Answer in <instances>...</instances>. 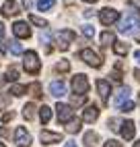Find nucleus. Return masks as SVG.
<instances>
[{
	"instance_id": "nucleus-32",
	"label": "nucleus",
	"mask_w": 140,
	"mask_h": 147,
	"mask_svg": "<svg viewBox=\"0 0 140 147\" xmlns=\"http://www.w3.org/2000/svg\"><path fill=\"white\" fill-rule=\"evenodd\" d=\"M8 102H11V97H8V95H2V93H0V108L8 106Z\"/></svg>"
},
{
	"instance_id": "nucleus-35",
	"label": "nucleus",
	"mask_w": 140,
	"mask_h": 147,
	"mask_svg": "<svg viewBox=\"0 0 140 147\" xmlns=\"http://www.w3.org/2000/svg\"><path fill=\"white\" fill-rule=\"evenodd\" d=\"M6 44H8V42H4V40H0V52H2V54H4V52L8 50V46H6Z\"/></svg>"
},
{
	"instance_id": "nucleus-18",
	"label": "nucleus",
	"mask_w": 140,
	"mask_h": 147,
	"mask_svg": "<svg viewBox=\"0 0 140 147\" xmlns=\"http://www.w3.org/2000/svg\"><path fill=\"white\" fill-rule=\"evenodd\" d=\"M23 116H25L27 120H33V116H35V104H33V102L25 104V108H23Z\"/></svg>"
},
{
	"instance_id": "nucleus-11",
	"label": "nucleus",
	"mask_w": 140,
	"mask_h": 147,
	"mask_svg": "<svg viewBox=\"0 0 140 147\" xmlns=\"http://www.w3.org/2000/svg\"><path fill=\"white\" fill-rule=\"evenodd\" d=\"M97 91H99V97H101L103 102H107L109 93H111V85H109L105 79H99L97 81Z\"/></svg>"
},
{
	"instance_id": "nucleus-42",
	"label": "nucleus",
	"mask_w": 140,
	"mask_h": 147,
	"mask_svg": "<svg viewBox=\"0 0 140 147\" xmlns=\"http://www.w3.org/2000/svg\"><path fill=\"white\" fill-rule=\"evenodd\" d=\"M4 81H6V79H4V75H0V87L4 85Z\"/></svg>"
},
{
	"instance_id": "nucleus-28",
	"label": "nucleus",
	"mask_w": 140,
	"mask_h": 147,
	"mask_svg": "<svg viewBox=\"0 0 140 147\" xmlns=\"http://www.w3.org/2000/svg\"><path fill=\"white\" fill-rule=\"evenodd\" d=\"M119 110L122 112H132L134 110V102H124L122 106H119Z\"/></svg>"
},
{
	"instance_id": "nucleus-34",
	"label": "nucleus",
	"mask_w": 140,
	"mask_h": 147,
	"mask_svg": "<svg viewBox=\"0 0 140 147\" xmlns=\"http://www.w3.org/2000/svg\"><path fill=\"white\" fill-rule=\"evenodd\" d=\"M103 147H122V143H117V141H113V139H111V141H107Z\"/></svg>"
},
{
	"instance_id": "nucleus-33",
	"label": "nucleus",
	"mask_w": 140,
	"mask_h": 147,
	"mask_svg": "<svg viewBox=\"0 0 140 147\" xmlns=\"http://www.w3.org/2000/svg\"><path fill=\"white\" fill-rule=\"evenodd\" d=\"M33 91H35V97H41V85L35 83V85H33Z\"/></svg>"
},
{
	"instance_id": "nucleus-10",
	"label": "nucleus",
	"mask_w": 140,
	"mask_h": 147,
	"mask_svg": "<svg viewBox=\"0 0 140 147\" xmlns=\"http://www.w3.org/2000/svg\"><path fill=\"white\" fill-rule=\"evenodd\" d=\"M39 139H41L43 145H52V143H60L62 141V135L60 133H49V131H43L39 135Z\"/></svg>"
},
{
	"instance_id": "nucleus-14",
	"label": "nucleus",
	"mask_w": 140,
	"mask_h": 147,
	"mask_svg": "<svg viewBox=\"0 0 140 147\" xmlns=\"http://www.w3.org/2000/svg\"><path fill=\"white\" fill-rule=\"evenodd\" d=\"M17 11H19V4L15 2V0H6V2L2 4V11H0V13H2L4 17H13Z\"/></svg>"
},
{
	"instance_id": "nucleus-16",
	"label": "nucleus",
	"mask_w": 140,
	"mask_h": 147,
	"mask_svg": "<svg viewBox=\"0 0 140 147\" xmlns=\"http://www.w3.org/2000/svg\"><path fill=\"white\" fill-rule=\"evenodd\" d=\"M130 97V87H122V89L117 91V95H115V100H113V104L115 106H122L126 100Z\"/></svg>"
},
{
	"instance_id": "nucleus-2",
	"label": "nucleus",
	"mask_w": 140,
	"mask_h": 147,
	"mask_svg": "<svg viewBox=\"0 0 140 147\" xmlns=\"http://www.w3.org/2000/svg\"><path fill=\"white\" fill-rule=\"evenodd\" d=\"M136 27H140V17L136 13H128V17L119 23V31L122 33H134Z\"/></svg>"
},
{
	"instance_id": "nucleus-19",
	"label": "nucleus",
	"mask_w": 140,
	"mask_h": 147,
	"mask_svg": "<svg viewBox=\"0 0 140 147\" xmlns=\"http://www.w3.org/2000/svg\"><path fill=\"white\" fill-rule=\"evenodd\" d=\"M128 44H124V42H113V52L115 54H119V56H126L128 54Z\"/></svg>"
},
{
	"instance_id": "nucleus-6",
	"label": "nucleus",
	"mask_w": 140,
	"mask_h": 147,
	"mask_svg": "<svg viewBox=\"0 0 140 147\" xmlns=\"http://www.w3.org/2000/svg\"><path fill=\"white\" fill-rule=\"evenodd\" d=\"M99 19H101V23L103 25H111V23H115L117 19H119V13L115 11V8H101V13H99Z\"/></svg>"
},
{
	"instance_id": "nucleus-27",
	"label": "nucleus",
	"mask_w": 140,
	"mask_h": 147,
	"mask_svg": "<svg viewBox=\"0 0 140 147\" xmlns=\"http://www.w3.org/2000/svg\"><path fill=\"white\" fill-rule=\"evenodd\" d=\"M8 44H11V52L13 54H21L23 52V46L19 44V42H8Z\"/></svg>"
},
{
	"instance_id": "nucleus-23",
	"label": "nucleus",
	"mask_w": 140,
	"mask_h": 147,
	"mask_svg": "<svg viewBox=\"0 0 140 147\" xmlns=\"http://www.w3.org/2000/svg\"><path fill=\"white\" fill-rule=\"evenodd\" d=\"M56 4V0H37V8L39 11H49Z\"/></svg>"
},
{
	"instance_id": "nucleus-4",
	"label": "nucleus",
	"mask_w": 140,
	"mask_h": 147,
	"mask_svg": "<svg viewBox=\"0 0 140 147\" xmlns=\"http://www.w3.org/2000/svg\"><path fill=\"white\" fill-rule=\"evenodd\" d=\"M81 58H83L89 66H93V68H99V66L103 64V60L91 50V48H85V50H81Z\"/></svg>"
},
{
	"instance_id": "nucleus-20",
	"label": "nucleus",
	"mask_w": 140,
	"mask_h": 147,
	"mask_svg": "<svg viewBox=\"0 0 140 147\" xmlns=\"http://www.w3.org/2000/svg\"><path fill=\"white\" fill-rule=\"evenodd\" d=\"M66 124H68L66 126L68 133H78V131H81V120H78V118H70Z\"/></svg>"
},
{
	"instance_id": "nucleus-38",
	"label": "nucleus",
	"mask_w": 140,
	"mask_h": 147,
	"mask_svg": "<svg viewBox=\"0 0 140 147\" xmlns=\"http://www.w3.org/2000/svg\"><path fill=\"white\" fill-rule=\"evenodd\" d=\"M49 40H52V35H49V33H43V35H41V42H43V44L49 42Z\"/></svg>"
},
{
	"instance_id": "nucleus-17",
	"label": "nucleus",
	"mask_w": 140,
	"mask_h": 147,
	"mask_svg": "<svg viewBox=\"0 0 140 147\" xmlns=\"http://www.w3.org/2000/svg\"><path fill=\"white\" fill-rule=\"evenodd\" d=\"M49 118H52V108L41 106V108H39V120L45 124V122H49Z\"/></svg>"
},
{
	"instance_id": "nucleus-25",
	"label": "nucleus",
	"mask_w": 140,
	"mask_h": 147,
	"mask_svg": "<svg viewBox=\"0 0 140 147\" xmlns=\"http://www.w3.org/2000/svg\"><path fill=\"white\" fill-rule=\"evenodd\" d=\"M25 91H27V85H13V89H11V93H13L15 97L25 95Z\"/></svg>"
},
{
	"instance_id": "nucleus-31",
	"label": "nucleus",
	"mask_w": 140,
	"mask_h": 147,
	"mask_svg": "<svg viewBox=\"0 0 140 147\" xmlns=\"http://www.w3.org/2000/svg\"><path fill=\"white\" fill-rule=\"evenodd\" d=\"M87 102V95H74L72 97V104H85Z\"/></svg>"
},
{
	"instance_id": "nucleus-8",
	"label": "nucleus",
	"mask_w": 140,
	"mask_h": 147,
	"mask_svg": "<svg viewBox=\"0 0 140 147\" xmlns=\"http://www.w3.org/2000/svg\"><path fill=\"white\" fill-rule=\"evenodd\" d=\"M13 33L17 37H21V40H25V37H31V27H29L25 21H17L13 25Z\"/></svg>"
},
{
	"instance_id": "nucleus-43",
	"label": "nucleus",
	"mask_w": 140,
	"mask_h": 147,
	"mask_svg": "<svg viewBox=\"0 0 140 147\" xmlns=\"http://www.w3.org/2000/svg\"><path fill=\"white\" fill-rule=\"evenodd\" d=\"M0 135H4V126H0Z\"/></svg>"
},
{
	"instance_id": "nucleus-7",
	"label": "nucleus",
	"mask_w": 140,
	"mask_h": 147,
	"mask_svg": "<svg viewBox=\"0 0 140 147\" xmlns=\"http://www.w3.org/2000/svg\"><path fill=\"white\" fill-rule=\"evenodd\" d=\"M56 40H58V48H60V50H66L68 44L74 40V33L70 31V29H62V31L56 33Z\"/></svg>"
},
{
	"instance_id": "nucleus-24",
	"label": "nucleus",
	"mask_w": 140,
	"mask_h": 147,
	"mask_svg": "<svg viewBox=\"0 0 140 147\" xmlns=\"http://www.w3.org/2000/svg\"><path fill=\"white\" fill-rule=\"evenodd\" d=\"M4 79H6V81H17V79H19V71H17V66H11V68H8L6 75H4Z\"/></svg>"
},
{
	"instance_id": "nucleus-15",
	"label": "nucleus",
	"mask_w": 140,
	"mask_h": 147,
	"mask_svg": "<svg viewBox=\"0 0 140 147\" xmlns=\"http://www.w3.org/2000/svg\"><path fill=\"white\" fill-rule=\"evenodd\" d=\"M49 93L56 95V97H62L66 93V85L62 81H54V83H49Z\"/></svg>"
},
{
	"instance_id": "nucleus-37",
	"label": "nucleus",
	"mask_w": 140,
	"mask_h": 147,
	"mask_svg": "<svg viewBox=\"0 0 140 147\" xmlns=\"http://www.w3.org/2000/svg\"><path fill=\"white\" fill-rule=\"evenodd\" d=\"M11 118H13V112H8V114H4V116H2V122H8Z\"/></svg>"
},
{
	"instance_id": "nucleus-40",
	"label": "nucleus",
	"mask_w": 140,
	"mask_h": 147,
	"mask_svg": "<svg viewBox=\"0 0 140 147\" xmlns=\"http://www.w3.org/2000/svg\"><path fill=\"white\" fill-rule=\"evenodd\" d=\"M64 147H76V143H74V141H68V143H66Z\"/></svg>"
},
{
	"instance_id": "nucleus-3",
	"label": "nucleus",
	"mask_w": 140,
	"mask_h": 147,
	"mask_svg": "<svg viewBox=\"0 0 140 147\" xmlns=\"http://www.w3.org/2000/svg\"><path fill=\"white\" fill-rule=\"evenodd\" d=\"M72 89L76 95H87L89 91V79L87 75H74L72 77Z\"/></svg>"
},
{
	"instance_id": "nucleus-44",
	"label": "nucleus",
	"mask_w": 140,
	"mask_h": 147,
	"mask_svg": "<svg viewBox=\"0 0 140 147\" xmlns=\"http://www.w3.org/2000/svg\"><path fill=\"white\" fill-rule=\"evenodd\" d=\"M134 147H140V141H136V143H134Z\"/></svg>"
},
{
	"instance_id": "nucleus-30",
	"label": "nucleus",
	"mask_w": 140,
	"mask_h": 147,
	"mask_svg": "<svg viewBox=\"0 0 140 147\" xmlns=\"http://www.w3.org/2000/svg\"><path fill=\"white\" fill-rule=\"evenodd\" d=\"M95 141H97V133H87V135H85V143L91 145V143H95Z\"/></svg>"
},
{
	"instance_id": "nucleus-45",
	"label": "nucleus",
	"mask_w": 140,
	"mask_h": 147,
	"mask_svg": "<svg viewBox=\"0 0 140 147\" xmlns=\"http://www.w3.org/2000/svg\"><path fill=\"white\" fill-rule=\"evenodd\" d=\"M85 2H97V0H85Z\"/></svg>"
},
{
	"instance_id": "nucleus-21",
	"label": "nucleus",
	"mask_w": 140,
	"mask_h": 147,
	"mask_svg": "<svg viewBox=\"0 0 140 147\" xmlns=\"http://www.w3.org/2000/svg\"><path fill=\"white\" fill-rule=\"evenodd\" d=\"M99 40H101V46H109V44H113V42H115V35H113L111 31H103Z\"/></svg>"
},
{
	"instance_id": "nucleus-36",
	"label": "nucleus",
	"mask_w": 140,
	"mask_h": 147,
	"mask_svg": "<svg viewBox=\"0 0 140 147\" xmlns=\"http://www.w3.org/2000/svg\"><path fill=\"white\" fill-rule=\"evenodd\" d=\"M23 6L27 8V11H29V8H31L33 6V0H23Z\"/></svg>"
},
{
	"instance_id": "nucleus-5",
	"label": "nucleus",
	"mask_w": 140,
	"mask_h": 147,
	"mask_svg": "<svg viewBox=\"0 0 140 147\" xmlns=\"http://www.w3.org/2000/svg\"><path fill=\"white\" fill-rule=\"evenodd\" d=\"M15 141L19 147H29L31 145V135L27 133L25 126H17V131H15Z\"/></svg>"
},
{
	"instance_id": "nucleus-9",
	"label": "nucleus",
	"mask_w": 140,
	"mask_h": 147,
	"mask_svg": "<svg viewBox=\"0 0 140 147\" xmlns=\"http://www.w3.org/2000/svg\"><path fill=\"white\" fill-rule=\"evenodd\" d=\"M56 110H58V120L62 124H66L70 118H72V108H70L68 104H58Z\"/></svg>"
},
{
	"instance_id": "nucleus-41",
	"label": "nucleus",
	"mask_w": 140,
	"mask_h": 147,
	"mask_svg": "<svg viewBox=\"0 0 140 147\" xmlns=\"http://www.w3.org/2000/svg\"><path fill=\"white\" fill-rule=\"evenodd\" d=\"M134 58L138 60V64H140V52H134Z\"/></svg>"
},
{
	"instance_id": "nucleus-12",
	"label": "nucleus",
	"mask_w": 140,
	"mask_h": 147,
	"mask_svg": "<svg viewBox=\"0 0 140 147\" xmlns=\"http://www.w3.org/2000/svg\"><path fill=\"white\" fill-rule=\"evenodd\" d=\"M119 131H122V137H124V139H132L134 133H136V126H134L132 120H124L122 126H119Z\"/></svg>"
},
{
	"instance_id": "nucleus-22",
	"label": "nucleus",
	"mask_w": 140,
	"mask_h": 147,
	"mask_svg": "<svg viewBox=\"0 0 140 147\" xmlns=\"http://www.w3.org/2000/svg\"><path fill=\"white\" fill-rule=\"evenodd\" d=\"M29 21H31L33 25H37V27H41V29L47 27V21H45V19H41V17H37V15H29Z\"/></svg>"
},
{
	"instance_id": "nucleus-26",
	"label": "nucleus",
	"mask_w": 140,
	"mask_h": 147,
	"mask_svg": "<svg viewBox=\"0 0 140 147\" xmlns=\"http://www.w3.org/2000/svg\"><path fill=\"white\" fill-rule=\"evenodd\" d=\"M56 71H58V73H66V71H70V62H68V60L58 62V64H56Z\"/></svg>"
},
{
	"instance_id": "nucleus-29",
	"label": "nucleus",
	"mask_w": 140,
	"mask_h": 147,
	"mask_svg": "<svg viewBox=\"0 0 140 147\" xmlns=\"http://www.w3.org/2000/svg\"><path fill=\"white\" fill-rule=\"evenodd\" d=\"M83 35H87V37H93V35H95V29H93L91 25H85V27H83Z\"/></svg>"
},
{
	"instance_id": "nucleus-46",
	"label": "nucleus",
	"mask_w": 140,
	"mask_h": 147,
	"mask_svg": "<svg viewBox=\"0 0 140 147\" xmlns=\"http://www.w3.org/2000/svg\"><path fill=\"white\" fill-rule=\"evenodd\" d=\"M0 147H4V143H2V141H0Z\"/></svg>"
},
{
	"instance_id": "nucleus-13",
	"label": "nucleus",
	"mask_w": 140,
	"mask_h": 147,
	"mask_svg": "<svg viewBox=\"0 0 140 147\" xmlns=\"http://www.w3.org/2000/svg\"><path fill=\"white\" fill-rule=\"evenodd\" d=\"M97 116H99L97 106H87L85 110H83V120H85V122H95Z\"/></svg>"
},
{
	"instance_id": "nucleus-1",
	"label": "nucleus",
	"mask_w": 140,
	"mask_h": 147,
	"mask_svg": "<svg viewBox=\"0 0 140 147\" xmlns=\"http://www.w3.org/2000/svg\"><path fill=\"white\" fill-rule=\"evenodd\" d=\"M23 66H25L27 73L35 75V73H39V68H41V60H39V56L33 50H29V52L23 54Z\"/></svg>"
},
{
	"instance_id": "nucleus-39",
	"label": "nucleus",
	"mask_w": 140,
	"mask_h": 147,
	"mask_svg": "<svg viewBox=\"0 0 140 147\" xmlns=\"http://www.w3.org/2000/svg\"><path fill=\"white\" fill-rule=\"evenodd\" d=\"M2 37H4V25L0 23V40H2Z\"/></svg>"
}]
</instances>
